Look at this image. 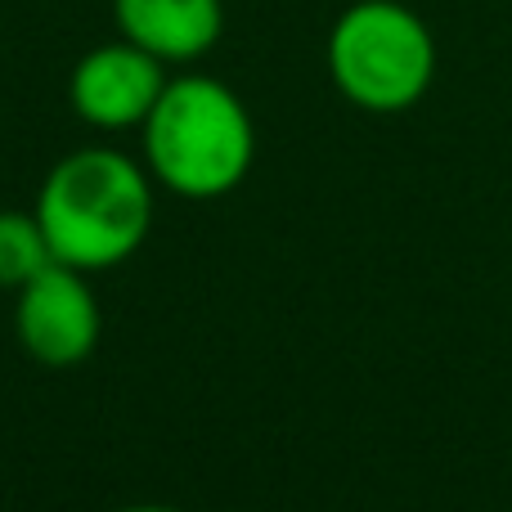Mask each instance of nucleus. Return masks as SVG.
<instances>
[{
  "instance_id": "5",
  "label": "nucleus",
  "mask_w": 512,
  "mask_h": 512,
  "mask_svg": "<svg viewBox=\"0 0 512 512\" xmlns=\"http://www.w3.org/2000/svg\"><path fill=\"white\" fill-rule=\"evenodd\" d=\"M167 63L135 41L117 36L77 59L68 77L72 113L95 131H135L149 122L158 95L167 90Z\"/></svg>"
},
{
  "instance_id": "8",
  "label": "nucleus",
  "mask_w": 512,
  "mask_h": 512,
  "mask_svg": "<svg viewBox=\"0 0 512 512\" xmlns=\"http://www.w3.org/2000/svg\"><path fill=\"white\" fill-rule=\"evenodd\" d=\"M122 512H180V508H167V504H135V508H122Z\"/></svg>"
},
{
  "instance_id": "4",
  "label": "nucleus",
  "mask_w": 512,
  "mask_h": 512,
  "mask_svg": "<svg viewBox=\"0 0 512 512\" xmlns=\"http://www.w3.org/2000/svg\"><path fill=\"white\" fill-rule=\"evenodd\" d=\"M99 301L86 283V270L54 261L23 283L14 297V337L36 364L72 369L99 342Z\"/></svg>"
},
{
  "instance_id": "3",
  "label": "nucleus",
  "mask_w": 512,
  "mask_h": 512,
  "mask_svg": "<svg viewBox=\"0 0 512 512\" xmlns=\"http://www.w3.org/2000/svg\"><path fill=\"white\" fill-rule=\"evenodd\" d=\"M328 77L364 113H405L436 81V36L400 0H351L328 32Z\"/></svg>"
},
{
  "instance_id": "6",
  "label": "nucleus",
  "mask_w": 512,
  "mask_h": 512,
  "mask_svg": "<svg viewBox=\"0 0 512 512\" xmlns=\"http://www.w3.org/2000/svg\"><path fill=\"white\" fill-rule=\"evenodd\" d=\"M117 32L162 63H194L221 41V0H113Z\"/></svg>"
},
{
  "instance_id": "2",
  "label": "nucleus",
  "mask_w": 512,
  "mask_h": 512,
  "mask_svg": "<svg viewBox=\"0 0 512 512\" xmlns=\"http://www.w3.org/2000/svg\"><path fill=\"white\" fill-rule=\"evenodd\" d=\"M140 131L149 171L180 198L230 194L248 180L256 158L248 104L203 72L171 77Z\"/></svg>"
},
{
  "instance_id": "7",
  "label": "nucleus",
  "mask_w": 512,
  "mask_h": 512,
  "mask_svg": "<svg viewBox=\"0 0 512 512\" xmlns=\"http://www.w3.org/2000/svg\"><path fill=\"white\" fill-rule=\"evenodd\" d=\"M45 265H54V248L36 212H0V288L18 292Z\"/></svg>"
},
{
  "instance_id": "1",
  "label": "nucleus",
  "mask_w": 512,
  "mask_h": 512,
  "mask_svg": "<svg viewBox=\"0 0 512 512\" xmlns=\"http://www.w3.org/2000/svg\"><path fill=\"white\" fill-rule=\"evenodd\" d=\"M36 221L54 261L72 270H113L153 225V189L135 158L117 149H77L50 167L36 198Z\"/></svg>"
}]
</instances>
